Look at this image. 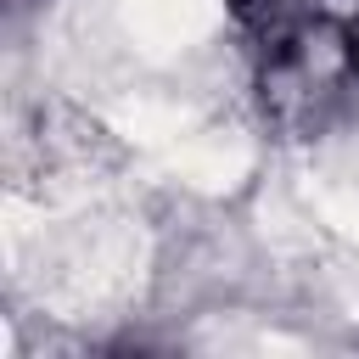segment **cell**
<instances>
[{"instance_id":"cell-1","label":"cell","mask_w":359,"mask_h":359,"mask_svg":"<svg viewBox=\"0 0 359 359\" xmlns=\"http://www.w3.org/2000/svg\"><path fill=\"white\" fill-rule=\"evenodd\" d=\"M342 50H348V62L359 67V11H353V22L342 28Z\"/></svg>"}]
</instances>
